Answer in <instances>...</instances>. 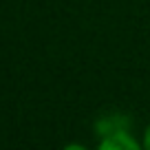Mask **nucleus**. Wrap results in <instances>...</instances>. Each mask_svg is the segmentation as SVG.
Returning a JSON list of instances; mask_svg holds the SVG:
<instances>
[{
    "mask_svg": "<svg viewBox=\"0 0 150 150\" xmlns=\"http://www.w3.org/2000/svg\"><path fill=\"white\" fill-rule=\"evenodd\" d=\"M97 148L99 150H139V148H144V144L139 139H135L132 132H128V128L112 126L102 132V139H99Z\"/></svg>",
    "mask_w": 150,
    "mask_h": 150,
    "instance_id": "nucleus-1",
    "label": "nucleus"
},
{
    "mask_svg": "<svg viewBox=\"0 0 150 150\" xmlns=\"http://www.w3.org/2000/svg\"><path fill=\"white\" fill-rule=\"evenodd\" d=\"M141 144H144L146 150H150V124L146 126V130H144V139H141Z\"/></svg>",
    "mask_w": 150,
    "mask_h": 150,
    "instance_id": "nucleus-2",
    "label": "nucleus"
}]
</instances>
